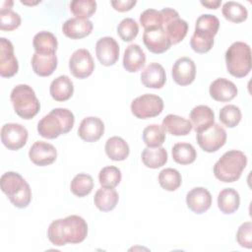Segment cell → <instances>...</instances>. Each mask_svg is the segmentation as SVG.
I'll use <instances>...</instances> for the list:
<instances>
[{
  "instance_id": "1",
  "label": "cell",
  "mask_w": 252,
  "mask_h": 252,
  "mask_svg": "<svg viewBox=\"0 0 252 252\" xmlns=\"http://www.w3.org/2000/svg\"><path fill=\"white\" fill-rule=\"evenodd\" d=\"M87 235L88 224L82 217L77 215L53 220L47 229L48 239L55 246H63L66 243H81Z\"/></svg>"
},
{
  "instance_id": "2",
  "label": "cell",
  "mask_w": 252,
  "mask_h": 252,
  "mask_svg": "<svg viewBox=\"0 0 252 252\" xmlns=\"http://www.w3.org/2000/svg\"><path fill=\"white\" fill-rule=\"evenodd\" d=\"M75 117L67 108H54L47 115L43 116L37 124V132L46 139H55L66 134L73 128Z\"/></svg>"
},
{
  "instance_id": "3",
  "label": "cell",
  "mask_w": 252,
  "mask_h": 252,
  "mask_svg": "<svg viewBox=\"0 0 252 252\" xmlns=\"http://www.w3.org/2000/svg\"><path fill=\"white\" fill-rule=\"evenodd\" d=\"M1 190L11 203L20 209L26 208L32 201V190L28 182L17 172H5L0 179Z\"/></svg>"
},
{
  "instance_id": "4",
  "label": "cell",
  "mask_w": 252,
  "mask_h": 252,
  "mask_svg": "<svg viewBox=\"0 0 252 252\" xmlns=\"http://www.w3.org/2000/svg\"><path fill=\"white\" fill-rule=\"evenodd\" d=\"M247 158L238 150L224 153L214 165L215 176L222 182H234L241 176L246 167Z\"/></svg>"
},
{
  "instance_id": "5",
  "label": "cell",
  "mask_w": 252,
  "mask_h": 252,
  "mask_svg": "<svg viewBox=\"0 0 252 252\" xmlns=\"http://www.w3.org/2000/svg\"><path fill=\"white\" fill-rule=\"evenodd\" d=\"M226 69L235 78H243L251 71V49L243 41L233 42L225 52Z\"/></svg>"
},
{
  "instance_id": "6",
  "label": "cell",
  "mask_w": 252,
  "mask_h": 252,
  "mask_svg": "<svg viewBox=\"0 0 252 252\" xmlns=\"http://www.w3.org/2000/svg\"><path fill=\"white\" fill-rule=\"evenodd\" d=\"M11 101L15 112L23 119L33 118L40 109V103L32 87L21 84L11 92Z\"/></svg>"
},
{
  "instance_id": "7",
  "label": "cell",
  "mask_w": 252,
  "mask_h": 252,
  "mask_svg": "<svg viewBox=\"0 0 252 252\" xmlns=\"http://www.w3.org/2000/svg\"><path fill=\"white\" fill-rule=\"evenodd\" d=\"M162 28L165 31L171 44H176L184 39L188 32V24L179 18L177 11L171 8H163L159 11Z\"/></svg>"
},
{
  "instance_id": "8",
  "label": "cell",
  "mask_w": 252,
  "mask_h": 252,
  "mask_svg": "<svg viewBox=\"0 0 252 252\" xmlns=\"http://www.w3.org/2000/svg\"><path fill=\"white\" fill-rule=\"evenodd\" d=\"M163 109V100L157 94H145L131 102V111L139 119H147L159 115Z\"/></svg>"
},
{
  "instance_id": "9",
  "label": "cell",
  "mask_w": 252,
  "mask_h": 252,
  "mask_svg": "<svg viewBox=\"0 0 252 252\" xmlns=\"http://www.w3.org/2000/svg\"><path fill=\"white\" fill-rule=\"evenodd\" d=\"M197 143L207 153H214L220 149L226 142V132L220 124H214L208 130L197 133Z\"/></svg>"
},
{
  "instance_id": "10",
  "label": "cell",
  "mask_w": 252,
  "mask_h": 252,
  "mask_svg": "<svg viewBox=\"0 0 252 252\" xmlns=\"http://www.w3.org/2000/svg\"><path fill=\"white\" fill-rule=\"evenodd\" d=\"M28 137V130L19 123H7L2 126L1 142L8 150H20L27 144Z\"/></svg>"
},
{
  "instance_id": "11",
  "label": "cell",
  "mask_w": 252,
  "mask_h": 252,
  "mask_svg": "<svg viewBox=\"0 0 252 252\" xmlns=\"http://www.w3.org/2000/svg\"><path fill=\"white\" fill-rule=\"evenodd\" d=\"M69 69L72 75L78 79H86L94 69V62L89 50L80 48L74 51L69 59Z\"/></svg>"
},
{
  "instance_id": "12",
  "label": "cell",
  "mask_w": 252,
  "mask_h": 252,
  "mask_svg": "<svg viewBox=\"0 0 252 252\" xmlns=\"http://www.w3.org/2000/svg\"><path fill=\"white\" fill-rule=\"evenodd\" d=\"M19 63L14 54L12 42L5 38H0V75L4 78H11L17 74Z\"/></svg>"
},
{
  "instance_id": "13",
  "label": "cell",
  "mask_w": 252,
  "mask_h": 252,
  "mask_svg": "<svg viewBox=\"0 0 252 252\" xmlns=\"http://www.w3.org/2000/svg\"><path fill=\"white\" fill-rule=\"evenodd\" d=\"M143 41L149 51L160 54L169 49L171 42L162 27L145 30Z\"/></svg>"
},
{
  "instance_id": "14",
  "label": "cell",
  "mask_w": 252,
  "mask_h": 252,
  "mask_svg": "<svg viewBox=\"0 0 252 252\" xmlns=\"http://www.w3.org/2000/svg\"><path fill=\"white\" fill-rule=\"evenodd\" d=\"M95 54L103 66H112L119 58V45L113 37L103 36L95 44Z\"/></svg>"
},
{
  "instance_id": "15",
  "label": "cell",
  "mask_w": 252,
  "mask_h": 252,
  "mask_svg": "<svg viewBox=\"0 0 252 252\" xmlns=\"http://www.w3.org/2000/svg\"><path fill=\"white\" fill-rule=\"evenodd\" d=\"M173 81L179 86H188L193 83L196 76V66L188 57L178 58L171 70Z\"/></svg>"
},
{
  "instance_id": "16",
  "label": "cell",
  "mask_w": 252,
  "mask_h": 252,
  "mask_svg": "<svg viewBox=\"0 0 252 252\" xmlns=\"http://www.w3.org/2000/svg\"><path fill=\"white\" fill-rule=\"evenodd\" d=\"M29 158L35 165L45 166L55 161L57 151L55 147L49 143L36 141L29 151Z\"/></svg>"
},
{
  "instance_id": "17",
  "label": "cell",
  "mask_w": 252,
  "mask_h": 252,
  "mask_svg": "<svg viewBox=\"0 0 252 252\" xmlns=\"http://www.w3.org/2000/svg\"><path fill=\"white\" fill-rule=\"evenodd\" d=\"M104 132V124L101 119L94 116H89L84 118L79 126V137L89 143L96 142L101 138Z\"/></svg>"
},
{
  "instance_id": "18",
  "label": "cell",
  "mask_w": 252,
  "mask_h": 252,
  "mask_svg": "<svg viewBox=\"0 0 252 252\" xmlns=\"http://www.w3.org/2000/svg\"><path fill=\"white\" fill-rule=\"evenodd\" d=\"M187 207L195 214L207 212L212 205V195L204 187H195L186 195Z\"/></svg>"
},
{
  "instance_id": "19",
  "label": "cell",
  "mask_w": 252,
  "mask_h": 252,
  "mask_svg": "<svg viewBox=\"0 0 252 252\" xmlns=\"http://www.w3.org/2000/svg\"><path fill=\"white\" fill-rule=\"evenodd\" d=\"M209 93L213 99L226 102L237 95V88L233 82L224 78H218L210 85Z\"/></svg>"
},
{
  "instance_id": "20",
  "label": "cell",
  "mask_w": 252,
  "mask_h": 252,
  "mask_svg": "<svg viewBox=\"0 0 252 252\" xmlns=\"http://www.w3.org/2000/svg\"><path fill=\"white\" fill-rule=\"evenodd\" d=\"M189 118L196 133L206 131L215 124L214 111L211 107L203 104L195 106L191 110Z\"/></svg>"
},
{
  "instance_id": "21",
  "label": "cell",
  "mask_w": 252,
  "mask_h": 252,
  "mask_svg": "<svg viewBox=\"0 0 252 252\" xmlns=\"http://www.w3.org/2000/svg\"><path fill=\"white\" fill-rule=\"evenodd\" d=\"M166 81V75L163 67L156 62L150 63L141 73L142 84L151 89H160Z\"/></svg>"
},
{
  "instance_id": "22",
  "label": "cell",
  "mask_w": 252,
  "mask_h": 252,
  "mask_svg": "<svg viewBox=\"0 0 252 252\" xmlns=\"http://www.w3.org/2000/svg\"><path fill=\"white\" fill-rule=\"evenodd\" d=\"M93 31V23L90 20L71 18L62 27L63 33L71 39H81L89 35Z\"/></svg>"
},
{
  "instance_id": "23",
  "label": "cell",
  "mask_w": 252,
  "mask_h": 252,
  "mask_svg": "<svg viewBox=\"0 0 252 252\" xmlns=\"http://www.w3.org/2000/svg\"><path fill=\"white\" fill-rule=\"evenodd\" d=\"M146 63V55L143 49L135 43L129 44L124 52L123 67L126 71L134 73L144 67Z\"/></svg>"
},
{
  "instance_id": "24",
  "label": "cell",
  "mask_w": 252,
  "mask_h": 252,
  "mask_svg": "<svg viewBox=\"0 0 252 252\" xmlns=\"http://www.w3.org/2000/svg\"><path fill=\"white\" fill-rule=\"evenodd\" d=\"M49 93L52 98L56 101L68 100L74 93L73 82L66 75L59 76L51 82Z\"/></svg>"
},
{
  "instance_id": "25",
  "label": "cell",
  "mask_w": 252,
  "mask_h": 252,
  "mask_svg": "<svg viewBox=\"0 0 252 252\" xmlns=\"http://www.w3.org/2000/svg\"><path fill=\"white\" fill-rule=\"evenodd\" d=\"M161 127L165 132L174 136H185L192 130V124L189 120L175 114L166 115L162 120Z\"/></svg>"
},
{
  "instance_id": "26",
  "label": "cell",
  "mask_w": 252,
  "mask_h": 252,
  "mask_svg": "<svg viewBox=\"0 0 252 252\" xmlns=\"http://www.w3.org/2000/svg\"><path fill=\"white\" fill-rule=\"evenodd\" d=\"M32 45L35 50V53L43 55H52L55 54L57 50L58 42L53 33L46 31H42L37 32L33 36Z\"/></svg>"
},
{
  "instance_id": "27",
  "label": "cell",
  "mask_w": 252,
  "mask_h": 252,
  "mask_svg": "<svg viewBox=\"0 0 252 252\" xmlns=\"http://www.w3.org/2000/svg\"><path fill=\"white\" fill-rule=\"evenodd\" d=\"M32 67L36 75L40 77H48L57 67V57L55 54L43 55L34 53L32 57Z\"/></svg>"
},
{
  "instance_id": "28",
  "label": "cell",
  "mask_w": 252,
  "mask_h": 252,
  "mask_svg": "<svg viewBox=\"0 0 252 252\" xmlns=\"http://www.w3.org/2000/svg\"><path fill=\"white\" fill-rule=\"evenodd\" d=\"M119 200L118 193L113 188L101 187L97 189L94 197V203L95 207L101 212L112 211Z\"/></svg>"
},
{
  "instance_id": "29",
  "label": "cell",
  "mask_w": 252,
  "mask_h": 252,
  "mask_svg": "<svg viewBox=\"0 0 252 252\" xmlns=\"http://www.w3.org/2000/svg\"><path fill=\"white\" fill-rule=\"evenodd\" d=\"M105 153L107 157L115 161H121L128 158L130 149L128 144L121 137H110L105 143Z\"/></svg>"
},
{
  "instance_id": "30",
  "label": "cell",
  "mask_w": 252,
  "mask_h": 252,
  "mask_svg": "<svg viewBox=\"0 0 252 252\" xmlns=\"http://www.w3.org/2000/svg\"><path fill=\"white\" fill-rule=\"evenodd\" d=\"M240 205V197L236 190L232 188L222 189L218 196V207L225 215L236 212Z\"/></svg>"
},
{
  "instance_id": "31",
  "label": "cell",
  "mask_w": 252,
  "mask_h": 252,
  "mask_svg": "<svg viewBox=\"0 0 252 252\" xmlns=\"http://www.w3.org/2000/svg\"><path fill=\"white\" fill-rule=\"evenodd\" d=\"M142 161L149 168H158L167 161V152L162 147L145 148L142 152Z\"/></svg>"
},
{
  "instance_id": "32",
  "label": "cell",
  "mask_w": 252,
  "mask_h": 252,
  "mask_svg": "<svg viewBox=\"0 0 252 252\" xmlns=\"http://www.w3.org/2000/svg\"><path fill=\"white\" fill-rule=\"evenodd\" d=\"M172 158L179 164H190L195 161L197 153L195 148L189 143H177L171 150Z\"/></svg>"
},
{
  "instance_id": "33",
  "label": "cell",
  "mask_w": 252,
  "mask_h": 252,
  "mask_svg": "<svg viewBox=\"0 0 252 252\" xmlns=\"http://www.w3.org/2000/svg\"><path fill=\"white\" fill-rule=\"evenodd\" d=\"M221 13L223 17L232 23H242L248 17L247 9L240 3L234 1L225 2L222 5Z\"/></svg>"
},
{
  "instance_id": "34",
  "label": "cell",
  "mask_w": 252,
  "mask_h": 252,
  "mask_svg": "<svg viewBox=\"0 0 252 252\" xmlns=\"http://www.w3.org/2000/svg\"><path fill=\"white\" fill-rule=\"evenodd\" d=\"M94 188V179L90 174L79 173L71 181V192L77 197L89 195Z\"/></svg>"
},
{
  "instance_id": "35",
  "label": "cell",
  "mask_w": 252,
  "mask_h": 252,
  "mask_svg": "<svg viewBox=\"0 0 252 252\" xmlns=\"http://www.w3.org/2000/svg\"><path fill=\"white\" fill-rule=\"evenodd\" d=\"M143 141L149 148L160 147L165 141V131L158 124L149 125L143 131Z\"/></svg>"
},
{
  "instance_id": "36",
  "label": "cell",
  "mask_w": 252,
  "mask_h": 252,
  "mask_svg": "<svg viewBox=\"0 0 252 252\" xmlns=\"http://www.w3.org/2000/svg\"><path fill=\"white\" fill-rule=\"evenodd\" d=\"M158 183L166 191H175L182 183L181 174L174 168H164L158 174Z\"/></svg>"
},
{
  "instance_id": "37",
  "label": "cell",
  "mask_w": 252,
  "mask_h": 252,
  "mask_svg": "<svg viewBox=\"0 0 252 252\" xmlns=\"http://www.w3.org/2000/svg\"><path fill=\"white\" fill-rule=\"evenodd\" d=\"M96 10V2L94 0H74L70 3V11L76 18L87 20Z\"/></svg>"
},
{
  "instance_id": "38",
  "label": "cell",
  "mask_w": 252,
  "mask_h": 252,
  "mask_svg": "<svg viewBox=\"0 0 252 252\" xmlns=\"http://www.w3.org/2000/svg\"><path fill=\"white\" fill-rule=\"evenodd\" d=\"M122 175L118 167L113 165H108L100 169L98 173V181L101 187L114 188L121 181Z\"/></svg>"
},
{
  "instance_id": "39",
  "label": "cell",
  "mask_w": 252,
  "mask_h": 252,
  "mask_svg": "<svg viewBox=\"0 0 252 252\" xmlns=\"http://www.w3.org/2000/svg\"><path fill=\"white\" fill-rule=\"evenodd\" d=\"M241 117L242 114L240 108L234 104L224 105L220 110V120L224 126L228 128L237 126L241 120Z\"/></svg>"
},
{
  "instance_id": "40",
  "label": "cell",
  "mask_w": 252,
  "mask_h": 252,
  "mask_svg": "<svg viewBox=\"0 0 252 252\" xmlns=\"http://www.w3.org/2000/svg\"><path fill=\"white\" fill-rule=\"evenodd\" d=\"M220 28V21L215 15L203 14L201 15L195 23V31L203 32L212 35L218 33Z\"/></svg>"
},
{
  "instance_id": "41",
  "label": "cell",
  "mask_w": 252,
  "mask_h": 252,
  "mask_svg": "<svg viewBox=\"0 0 252 252\" xmlns=\"http://www.w3.org/2000/svg\"><path fill=\"white\" fill-rule=\"evenodd\" d=\"M139 32V26L137 22L131 18L123 19L118 27H117V33L123 41L130 42L132 41Z\"/></svg>"
},
{
  "instance_id": "42",
  "label": "cell",
  "mask_w": 252,
  "mask_h": 252,
  "mask_svg": "<svg viewBox=\"0 0 252 252\" xmlns=\"http://www.w3.org/2000/svg\"><path fill=\"white\" fill-rule=\"evenodd\" d=\"M21 25V17L12 9L0 10V30L13 31Z\"/></svg>"
},
{
  "instance_id": "43",
  "label": "cell",
  "mask_w": 252,
  "mask_h": 252,
  "mask_svg": "<svg viewBox=\"0 0 252 252\" xmlns=\"http://www.w3.org/2000/svg\"><path fill=\"white\" fill-rule=\"evenodd\" d=\"M140 24L144 30L162 27V21L159 11L155 9H147L140 16Z\"/></svg>"
},
{
  "instance_id": "44",
  "label": "cell",
  "mask_w": 252,
  "mask_h": 252,
  "mask_svg": "<svg viewBox=\"0 0 252 252\" xmlns=\"http://www.w3.org/2000/svg\"><path fill=\"white\" fill-rule=\"evenodd\" d=\"M236 240L241 247L251 248L252 247V222H243L236 232Z\"/></svg>"
},
{
  "instance_id": "45",
  "label": "cell",
  "mask_w": 252,
  "mask_h": 252,
  "mask_svg": "<svg viewBox=\"0 0 252 252\" xmlns=\"http://www.w3.org/2000/svg\"><path fill=\"white\" fill-rule=\"evenodd\" d=\"M112 7L118 12L130 11L137 3L136 0H113L110 2Z\"/></svg>"
},
{
  "instance_id": "46",
  "label": "cell",
  "mask_w": 252,
  "mask_h": 252,
  "mask_svg": "<svg viewBox=\"0 0 252 252\" xmlns=\"http://www.w3.org/2000/svg\"><path fill=\"white\" fill-rule=\"evenodd\" d=\"M221 1L220 0H216V1H201V4L209 9H218L219 6L220 5Z\"/></svg>"
},
{
  "instance_id": "47",
  "label": "cell",
  "mask_w": 252,
  "mask_h": 252,
  "mask_svg": "<svg viewBox=\"0 0 252 252\" xmlns=\"http://www.w3.org/2000/svg\"><path fill=\"white\" fill-rule=\"evenodd\" d=\"M13 6V1L11 0H5L1 3V7L0 10H7V9H11Z\"/></svg>"
},
{
  "instance_id": "48",
  "label": "cell",
  "mask_w": 252,
  "mask_h": 252,
  "mask_svg": "<svg viewBox=\"0 0 252 252\" xmlns=\"http://www.w3.org/2000/svg\"><path fill=\"white\" fill-rule=\"evenodd\" d=\"M21 3H22V4H25V5H35V4L40 3V1H35V2H27V1H23V0H21Z\"/></svg>"
}]
</instances>
